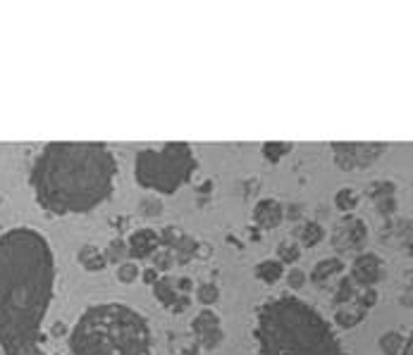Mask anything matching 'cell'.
<instances>
[{"instance_id": "obj_1", "label": "cell", "mask_w": 413, "mask_h": 355, "mask_svg": "<svg viewBox=\"0 0 413 355\" xmlns=\"http://www.w3.org/2000/svg\"><path fill=\"white\" fill-rule=\"evenodd\" d=\"M55 291V255L36 229L0 234V348L17 355L38 346Z\"/></svg>"}, {"instance_id": "obj_2", "label": "cell", "mask_w": 413, "mask_h": 355, "mask_svg": "<svg viewBox=\"0 0 413 355\" xmlns=\"http://www.w3.org/2000/svg\"><path fill=\"white\" fill-rule=\"evenodd\" d=\"M118 160L101 141H50L31 165L36 203L53 215H84L115 191Z\"/></svg>"}, {"instance_id": "obj_3", "label": "cell", "mask_w": 413, "mask_h": 355, "mask_svg": "<svg viewBox=\"0 0 413 355\" xmlns=\"http://www.w3.org/2000/svg\"><path fill=\"white\" fill-rule=\"evenodd\" d=\"M254 339L261 355H344L330 322L296 296H277L258 308Z\"/></svg>"}, {"instance_id": "obj_4", "label": "cell", "mask_w": 413, "mask_h": 355, "mask_svg": "<svg viewBox=\"0 0 413 355\" xmlns=\"http://www.w3.org/2000/svg\"><path fill=\"white\" fill-rule=\"evenodd\" d=\"M72 355H151L146 318L125 303H98L79 315L67 339Z\"/></svg>"}, {"instance_id": "obj_5", "label": "cell", "mask_w": 413, "mask_h": 355, "mask_svg": "<svg viewBox=\"0 0 413 355\" xmlns=\"http://www.w3.org/2000/svg\"><path fill=\"white\" fill-rule=\"evenodd\" d=\"M196 172V155L186 141H167L160 148H141L134 158V179L141 189L175 196Z\"/></svg>"}, {"instance_id": "obj_6", "label": "cell", "mask_w": 413, "mask_h": 355, "mask_svg": "<svg viewBox=\"0 0 413 355\" xmlns=\"http://www.w3.org/2000/svg\"><path fill=\"white\" fill-rule=\"evenodd\" d=\"M332 160L339 170L356 172L378 163L387 151V144L380 141H332Z\"/></svg>"}, {"instance_id": "obj_7", "label": "cell", "mask_w": 413, "mask_h": 355, "mask_svg": "<svg viewBox=\"0 0 413 355\" xmlns=\"http://www.w3.org/2000/svg\"><path fill=\"white\" fill-rule=\"evenodd\" d=\"M330 241H332V248L337 250V253H349V250L363 248V243L368 241L366 222L349 212V215H344L341 219L334 222Z\"/></svg>"}, {"instance_id": "obj_8", "label": "cell", "mask_w": 413, "mask_h": 355, "mask_svg": "<svg viewBox=\"0 0 413 355\" xmlns=\"http://www.w3.org/2000/svg\"><path fill=\"white\" fill-rule=\"evenodd\" d=\"M383 257L378 253H358L356 260L351 262V277L349 279L353 281V286H361V289H375V284H380V279L385 277V269H383Z\"/></svg>"}, {"instance_id": "obj_9", "label": "cell", "mask_w": 413, "mask_h": 355, "mask_svg": "<svg viewBox=\"0 0 413 355\" xmlns=\"http://www.w3.org/2000/svg\"><path fill=\"white\" fill-rule=\"evenodd\" d=\"M158 248H160V238H158L156 231L148 229V227L132 231L127 238V255L132 257L134 262L151 257Z\"/></svg>"}, {"instance_id": "obj_10", "label": "cell", "mask_w": 413, "mask_h": 355, "mask_svg": "<svg viewBox=\"0 0 413 355\" xmlns=\"http://www.w3.org/2000/svg\"><path fill=\"white\" fill-rule=\"evenodd\" d=\"M285 219V208H282L280 201L275 198H263V201L256 203L254 208V222L258 224L261 229H277Z\"/></svg>"}, {"instance_id": "obj_11", "label": "cell", "mask_w": 413, "mask_h": 355, "mask_svg": "<svg viewBox=\"0 0 413 355\" xmlns=\"http://www.w3.org/2000/svg\"><path fill=\"white\" fill-rule=\"evenodd\" d=\"M77 260L86 272H103V269L108 267V260L106 255L101 253L98 248L91 246V243H86V246L79 248V253H77Z\"/></svg>"}, {"instance_id": "obj_12", "label": "cell", "mask_w": 413, "mask_h": 355, "mask_svg": "<svg viewBox=\"0 0 413 355\" xmlns=\"http://www.w3.org/2000/svg\"><path fill=\"white\" fill-rule=\"evenodd\" d=\"M344 272V262L339 260V257H325V260H320L318 264L313 267L311 272V281L318 284V286H322L330 277L334 274H341Z\"/></svg>"}, {"instance_id": "obj_13", "label": "cell", "mask_w": 413, "mask_h": 355, "mask_svg": "<svg viewBox=\"0 0 413 355\" xmlns=\"http://www.w3.org/2000/svg\"><path fill=\"white\" fill-rule=\"evenodd\" d=\"M254 274H256V279L263 284H277L285 277V264L277 260H261L256 264Z\"/></svg>"}, {"instance_id": "obj_14", "label": "cell", "mask_w": 413, "mask_h": 355, "mask_svg": "<svg viewBox=\"0 0 413 355\" xmlns=\"http://www.w3.org/2000/svg\"><path fill=\"white\" fill-rule=\"evenodd\" d=\"M153 296L158 298V303H163L165 308H172L175 305V301H177V289H175V281L172 279H167V277H160V279L153 284Z\"/></svg>"}, {"instance_id": "obj_15", "label": "cell", "mask_w": 413, "mask_h": 355, "mask_svg": "<svg viewBox=\"0 0 413 355\" xmlns=\"http://www.w3.org/2000/svg\"><path fill=\"white\" fill-rule=\"evenodd\" d=\"M261 151H263V158H266L270 165H277L280 160H285L287 155L294 151V146L287 144V141H266V144L261 146Z\"/></svg>"}, {"instance_id": "obj_16", "label": "cell", "mask_w": 413, "mask_h": 355, "mask_svg": "<svg viewBox=\"0 0 413 355\" xmlns=\"http://www.w3.org/2000/svg\"><path fill=\"white\" fill-rule=\"evenodd\" d=\"M196 253H198V241L193 236H186V234L179 236V241L175 243V248H172L175 262H179V264H186Z\"/></svg>"}, {"instance_id": "obj_17", "label": "cell", "mask_w": 413, "mask_h": 355, "mask_svg": "<svg viewBox=\"0 0 413 355\" xmlns=\"http://www.w3.org/2000/svg\"><path fill=\"white\" fill-rule=\"evenodd\" d=\"M213 327H220V318H217L213 310H201V313L193 318V322H191V332L196 334V339L201 337V334H205L208 329H213Z\"/></svg>"}, {"instance_id": "obj_18", "label": "cell", "mask_w": 413, "mask_h": 355, "mask_svg": "<svg viewBox=\"0 0 413 355\" xmlns=\"http://www.w3.org/2000/svg\"><path fill=\"white\" fill-rule=\"evenodd\" d=\"M366 320V310H351V308H337V313H334V322H337V327L341 329H353L356 325Z\"/></svg>"}, {"instance_id": "obj_19", "label": "cell", "mask_w": 413, "mask_h": 355, "mask_svg": "<svg viewBox=\"0 0 413 355\" xmlns=\"http://www.w3.org/2000/svg\"><path fill=\"white\" fill-rule=\"evenodd\" d=\"M334 208L341 210L344 215H349L351 210L358 208V193L349 189V186H344V189H339L334 193Z\"/></svg>"}, {"instance_id": "obj_20", "label": "cell", "mask_w": 413, "mask_h": 355, "mask_svg": "<svg viewBox=\"0 0 413 355\" xmlns=\"http://www.w3.org/2000/svg\"><path fill=\"white\" fill-rule=\"evenodd\" d=\"M404 344H406V339L399 332H385L378 341L380 351H383L385 355H399L404 351Z\"/></svg>"}, {"instance_id": "obj_21", "label": "cell", "mask_w": 413, "mask_h": 355, "mask_svg": "<svg viewBox=\"0 0 413 355\" xmlns=\"http://www.w3.org/2000/svg\"><path fill=\"white\" fill-rule=\"evenodd\" d=\"M299 236H301L303 246L313 248V246H318L322 238H325V229H322L318 222H308V224H303V227H301Z\"/></svg>"}, {"instance_id": "obj_22", "label": "cell", "mask_w": 413, "mask_h": 355, "mask_svg": "<svg viewBox=\"0 0 413 355\" xmlns=\"http://www.w3.org/2000/svg\"><path fill=\"white\" fill-rule=\"evenodd\" d=\"M353 296H356V286H353V281L349 277H341L339 286H337V293H334V308H346V303L353 301Z\"/></svg>"}, {"instance_id": "obj_23", "label": "cell", "mask_w": 413, "mask_h": 355, "mask_svg": "<svg viewBox=\"0 0 413 355\" xmlns=\"http://www.w3.org/2000/svg\"><path fill=\"white\" fill-rule=\"evenodd\" d=\"M301 257V246L294 241H282L280 246H277V262L282 264H294L299 262Z\"/></svg>"}, {"instance_id": "obj_24", "label": "cell", "mask_w": 413, "mask_h": 355, "mask_svg": "<svg viewBox=\"0 0 413 355\" xmlns=\"http://www.w3.org/2000/svg\"><path fill=\"white\" fill-rule=\"evenodd\" d=\"M196 298H198V303H203L205 308H208V305H215V303L220 301V286H217V284H213V281L198 284Z\"/></svg>"}, {"instance_id": "obj_25", "label": "cell", "mask_w": 413, "mask_h": 355, "mask_svg": "<svg viewBox=\"0 0 413 355\" xmlns=\"http://www.w3.org/2000/svg\"><path fill=\"white\" fill-rule=\"evenodd\" d=\"M106 260L111 262V264H122L127 260V241H122V238H113L111 243H108V248H106Z\"/></svg>"}, {"instance_id": "obj_26", "label": "cell", "mask_w": 413, "mask_h": 355, "mask_svg": "<svg viewBox=\"0 0 413 355\" xmlns=\"http://www.w3.org/2000/svg\"><path fill=\"white\" fill-rule=\"evenodd\" d=\"M366 193L373 198V201H380V198L395 196V193H397V184L395 182H373V184H368Z\"/></svg>"}, {"instance_id": "obj_27", "label": "cell", "mask_w": 413, "mask_h": 355, "mask_svg": "<svg viewBox=\"0 0 413 355\" xmlns=\"http://www.w3.org/2000/svg\"><path fill=\"white\" fill-rule=\"evenodd\" d=\"M139 212L144 217H160L163 215V201L158 196H144L139 201Z\"/></svg>"}, {"instance_id": "obj_28", "label": "cell", "mask_w": 413, "mask_h": 355, "mask_svg": "<svg viewBox=\"0 0 413 355\" xmlns=\"http://www.w3.org/2000/svg\"><path fill=\"white\" fill-rule=\"evenodd\" d=\"M153 260V269L160 274V272H167V269H172V264H175V255H172V250H165V248H158L156 253L151 255Z\"/></svg>"}, {"instance_id": "obj_29", "label": "cell", "mask_w": 413, "mask_h": 355, "mask_svg": "<svg viewBox=\"0 0 413 355\" xmlns=\"http://www.w3.org/2000/svg\"><path fill=\"white\" fill-rule=\"evenodd\" d=\"M141 277V269H139V264L134 262V260H125L118 267V279L120 284H134Z\"/></svg>"}, {"instance_id": "obj_30", "label": "cell", "mask_w": 413, "mask_h": 355, "mask_svg": "<svg viewBox=\"0 0 413 355\" xmlns=\"http://www.w3.org/2000/svg\"><path fill=\"white\" fill-rule=\"evenodd\" d=\"M222 339H225L222 327H213V329H208V332L198 337V344H201V348H205V351H213V348H217L222 344Z\"/></svg>"}, {"instance_id": "obj_31", "label": "cell", "mask_w": 413, "mask_h": 355, "mask_svg": "<svg viewBox=\"0 0 413 355\" xmlns=\"http://www.w3.org/2000/svg\"><path fill=\"white\" fill-rule=\"evenodd\" d=\"M356 298V308L358 310H370V308H375V303H378V291L375 289H363L358 296H353Z\"/></svg>"}, {"instance_id": "obj_32", "label": "cell", "mask_w": 413, "mask_h": 355, "mask_svg": "<svg viewBox=\"0 0 413 355\" xmlns=\"http://www.w3.org/2000/svg\"><path fill=\"white\" fill-rule=\"evenodd\" d=\"M179 236H182V231H179L177 227H165V229L158 234L160 246H163L165 250H172V248H175V243L179 241Z\"/></svg>"}, {"instance_id": "obj_33", "label": "cell", "mask_w": 413, "mask_h": 355, "mask_svg": "<svg viewBox=\"0 0 413 355\" xmlns=\"http://www.w3.org/2000/svg\"><path fill=\"white\" fill-rule=\"evenodd\" d=\"M306 272L299 267H294V269H289V274H287V284H289V289H294V291H299V289H303V284H306Z\"/></svg>"}, {"instance_id": "obj_34", "label": "cell", "mask_w": 413, "mask_h": 355, "mask_svg": "<svg viewBox=\"0 0 413 355\" xmlns=\"http://www.w3.org/2000/svg\"><path fill=\"white\" fill-rule=\"evenodd\" d=\"M375 205H378V212H380V215H392V212L397 210V198H395V196L380 198V201H375Z\"/></svg>"}, {"instance_id": "obj_35", "label": "cell", "mask_w": 413, "mask_h": 355, "mask_svg": "<svg viewBox=\"0 0 413 355\" xmlns=\"http://www.w3.org/2000/svg\"><path fill=\"white\" fill-rule=\"evenodd\" d=\"M175 289H177L179 296H189V291L193 289V281L189 279V277H182V279L175 281Z\"/></svg>"}, {"instance_id": "obj_36", "label": "cell", "mask_w": 413, "mask_h": 355, "mask_svg": "<svg viewBox=\"0 0 413 355\" xmlns=\"http://www.w3.org/2000/svg\"><path fill=\"white\" fill-rule=\"evenodd\" d=\"M189 305H191V298H189V296H177L175 305H172L170 310H172L175 315H179V313H184V310H189Z\"/></svg>"}, {"instance_id": "obj_37", "label": "cell", "mask_w": 413, "mask_h": 355, "mask_svg": "<svg viewBox=\"0 0 413 355\" xmlns=\"http://www.w3.org/2000/svg\"><path fill=\"white\" fill-rule=\"evenodd\" d=\"M141 277H144V281H146V284H151V286H153V284H156V281L160 279V274H158V272H156V269H153V267H148L146 272H141Z\"/></svg>"}, {"instance_id": "obj_38", "label": "cell", "mask_w": 413, "mask_h": 355, "mask_svg": "<svg viewBox=\"0 0 413 355\" xmlns=\"http://www.w3.org/2000/svg\"><path fill=\"white\" fill-rule=\"evenodd\" d=\"M17 355H48V353L43 351L41 346H36V348H31V351H24V353H17Z\"/></svg>"}, {"instance_id": "obj_39", "label": "cell", "mask_w": 413, "mask_h": 355, "mask_svg": "<svg viewBox=\"0 0 413 355\" xmlns=\"http://www.w3.org/2000/svg\"><path fill=\"white\" fill-rule=\"evenodd\" d=\"M292 208H294V210H289V212H287V215H289V217H292V219H296V217H299V215H301V210H299V205H292Z\"/></svg>"}, {"instance_id": "obj_40", "label": "cell", "mask_w": 413, "mask_h": 355, "mask_svg": "<svg viewBox=\"0 0 413 355\" xmlns=\"http://www.w3.org/2000/svg\"><path fill=\"white\" fill-rule=\"evenodd\" d=\"M413 353V344L409 339H406V344H404V355H411Z\"/></svg>"}, {"instance_id": "obj_41", "label": "cell", "mask_w": 413, "mask_h": 355, "mask_svg": "<svg viewBox=\"0 0 413 355\" xmlns=\"http://www.w3.org/2000/svg\"><path fill=\"white\" fill-rule=\"evenodd\" d=\"M64 332V327L62 325H55V329H53V334H62Z\"/></svg>"}]
</instances>
